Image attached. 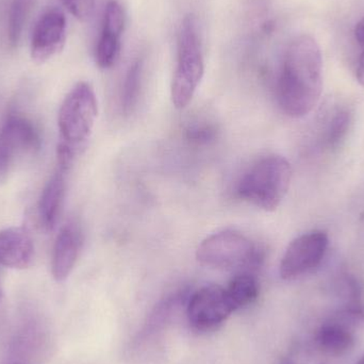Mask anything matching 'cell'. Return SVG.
Here are the masks:
<instances>
[{
  "instance_id": "obj_1",
  "label": "cell",
  "mask_w": 364,
  "mask_h": 364,
  "mask_svg": "<svg viewBox=\"0 0 364 364\" xmlns=\"http://www.w3.org/2000/svg\"><path fill=\"white\" fill-rule=\"evenodd\" d=\"M323 91V60L320 46L310 36L295 38L284 55L277 83L280 108L291 117L309 114Z\"/></svg>"
},
{
  "instance_id": "obj_2",
  "label": "cell",
  "mask_w": 364,
  "mask_h": 364,
  "mask_svg": "<svg viewBox=\"0 0 364 364\" xmlns=\"http://www.w3.org/2000/svg\"><path fill=\"white\" fill-rule=\"evenodd\" d=\"M292 168L286 158L269 155L261 158L240 179V198L264 211H275L286 197Z\"/></svg>"
},
{
  "instance_id": "obj_3",
  "label": "cell",
  "mask_w": 364,
  "mask_h": 364,
  "mask_svg": "<svg viewBox=\"0 0 364 364\" xmlns=\"http://www.w3.org/2000/svg\"><path fill=\"white\" fill-rule=\"evenodd\" d=\"M261 246L237 230L218 231L205 237L196 250V259L203 267L226 271L254 272L264 261Z\"/></svg>"
},
{
  "instance_id": "obj_4",
  "label": "cell",
  "mask_w": 364,
  "mask_h": 364,
  "mask_svg": "<svg viewBox=\"0 0 364 364\" xmlns=\"http://www.w3.org/2000/svg\"><path fill=\"white\" fill-rule=\"evenodd\" d=\"M205 73L200 40L194 15L182 21L178 36V57L172 82V102L175 108H186Z\"/></svg>"
},
{
  "instance_id": "obj_5",
  "label": "cell",
  "mask_w": 364,
  "mask_h": 364,
  "mask_svg": "<svg viewBox=\"0 0 364 364\" xmlns=\"http://www.w3.org/2000/svg\"><path fill=\"white\" fill-rule=\"evenodd\" d=\"M98 114L97 98L90 83L78 82L64 98L58 115L62 142L77 147L89 140Z\"/></svg>"
},
{
  "instance_id": "obj_6",
  "label": "cell",
  "mask_w": 364,
  "mask_h": 364,
  "mask_svg": "<svg viewBox=\"0 0 364 364\" xmlns=\"http://www.w3.org/2000/svg\"><path fill=\"white\" fill-rule=\"evenodd\" d=\"M328 244V235L321 230L310 231L293 240L280 262V277L296 279L316 269L324 259Z\"/></svg>"
},
{
  "instance_id": "obj_7",
  "label": "cell",
  "mask_w": 364,
  "mask_h": 364,
  "mask_svg": "<svg viewBox=\"0 0 364 364\" xmlns=\"http://www.w3.org/2000/svg\"><path fill=\"white\" fill-rule=\"evenodd\" d=\"M40 146L34 124L21 113H10L0 127V177L9 172L17 156L33 153Z\"/></svg>"
},
{
  "instance_id": "obj_8",
  "label": "cell",
  "mask_w": 364,
  "mask_h": 364,
  "mask_svg": "<svg viewBox=\"0 0 364 364\" xmlns=\"http://www.w3.org/2000/svg\"><path fill=\"white\" fill-rule=\"evenodd\" d=\"M233 311L226 289L216 284L203 287L188 301V321L197 331H208L216 328Z\"/></svg>"
},
{
  "instance_id": "obj_9",
  "label": "cell",
  "mask_w": 364,
  "mask_h": 364,
  "mask_svg": "<svg viewBox=\"0 0 364 364\" xmlns=\"http://www.w3.org/2000/svg\"><path fill=\"white\" fill-rule=\"evenodd\" d=\"M66 38V18L60 9L47 10L36 23L31 38V58L42 64L63 48Z\"/></svg>"
},
{
  "instance_id": "obj_10",
  "label": "cell",
  "mask_w": 364,
  "mask_h": 364,
  "mask_svg": "<svg viewBox=\"0 0 364 364\" xmlns=\"http://www.w3.org/2000/svg\"><path fill=\"white\" fill-rule=\"evenodd\" d=\"M125 26V16L121 4L115 0L107 4L104 28L96 48V63L100 68H112L121 49V36Z\"/></svg>"
},
{
  "instance_id": "obj_11",
  "label": "cell",
  "mask_w": 364,
  "mask_h": 364,
  "mask_svg": "<svg viewBox=\"0 0 364 364\" xmlns=\"http://www.w3.org/2000/svg\"><path fill=\"white\" fill-rule=\"evenodd\" d=\"M83 235L76 223L62 227L53 245L51 273L57 282H64L72 273L82 248Z\"/></svg>"
},
{
  "instance_id": "obj_12",
  "label": "cell",
  "mask_w": 364,
  "mask_h": 364,
  "mask_svg": "<svg viewBox=\"0 0 364 364\" xmlns=\"http://www.w3.org/2000/svg\"><path fill=\"white\" fill-rule=\"evenodd\" d=\"M34 244L27 229L10 227L0 231V265L23 269L31 265Z\"/></svg>"
},
{
  "instance_id": "obj_13",
  "label": "cell",
  "mask_w": 364,
  "mask_h": 364,
  "mask_svg": "<svg viewBox=\"0 0 364 364\" xmlns=\"http://www.w3.org/2000/svg\"><path fill=\"white\" fill-rule=\"evenodd\" d=\"M68 171L57 166V170L41 194L38 214L41 226L45 230H53L59 220L65 196L66 175Z\"/></svg>"
},
{
  "instance_id": "obj_14",
  "label": "cell",
  "mask_w": 364,
  "mask_h": 364,
  "mask_svg": "<svg viewBox=\"0 0 364 364\" xmlns=\"http://www.w3.org/2000/svg\"><path fill=\"white\" fill-rule=\"evenodd\" d=\"M316 342L326 354L341 356L352 350L355 340L350 327L341 322H331L318 329Z\"/></svg>"
},
{
  "instance_id": "obj_15",
  "label": "cell",
  "mask_w": 364,
  "mask_h": 364,
  "mask_svg": "<svg viewBox=\"0 0 364 364\" xmlns=\"http://www.w3.org/2000/svg\"><path fill=\"white\" fill-rule=\"evenodd\" d=\"M227 296L233 310L252 305L258 299L260 284L252 272L237 273L226 288Z\"/></svg>"
},
{
  "instance_id": "obj_16",
  "label": "cell",
  "mask_w": 364,
  "mask_h": 364,
  "mask_svg": "<svg viewBox=\"0 0 364 364\" xmlns=\"http://www.w3.org/2000/svg\"><path fill=\"white\" fill-rule=\"evenodd\" d=\"M36 0H12L9 12L8 36L12 46L17 45L23 33V26Z\"/></svg>"
},
{
  "instance_id": "obj_17",
  "label": "cell",
  "mask_w": 364,
  "mask_h": 364,
  "mask_svg": "<svg viewBox=\"0 0 364 364\" xmlns=\"http://www.w3.org/2000/svg\"><path fill=\"white\" fill-rule=\"evenodd\" d=\"M141 73H142V63L136 61L130 66L126 75L123 91H122V108L126 114L132 112L138 102L141 87Z\"/></svg>"
},
{
  "instance_id": "obj_18",
  "label": "cell",
  "mask_w": 364,
  "mask_h": 364,
  "mask_svg": "<svg viewBox=\"0 0 364 364\" xmlns=\"http://www.w3.org/2000/svg\"><path fill=\"white\" fill-rule=\"evenodd\" d=\"M216 128L208 123H196L186 129V138L195 144H208L216 138Z\"/></svg>"
},
{
  "instance_id": "obj_19",
  "label": "cell",
  "mask_w": 364,
  "mask_h": 364,
  "mask_svg": "<svg viewBox=\"0 0 364 364\" xmlns=\"http://www.w3.org/2000/svg\"><path fill=\"white\" fill-rule=\"evenodd\" d=\"M348 124H350V115L346 112L337 113L329 125L327 132V142L331 145H336L348 132Z\"/></svg>"
},
{
  "instance_id": "obj_20",
  "label": "cell",
  "mask_w": 364,
  "mask_h": 364,
  "mask_svg": "<svg viewBox=\"0 0 364 364\" xmlns=\"http://www.w3.org/2000/svg\"><path fill=\"white\" fill-rule=\"evenodd\" d=\"M63 6L70 11V14L74 15L80 21L91 17L93 13V0H61Z\"/></svg>"
},
{
  "instance_id": "obj_21",
  "label": "cell",
  "mask_w": 364,
  "mask_h": 364,
  "mask_svg": "<svg viewBox=\"0 0 364 364\" xmlns=\"http://www.w3.org/2000/svg\"><path fill=\"white\" fill-rule=\"evenodd\" d=\"M355 36L361 48L360 57H359L358 65H357L356 77L358 82L364 87V16L355 28Z\"/></svg>"
},
{
  "instance_id": "obj_22",
  "label": "cell",
  "mask_w": 364,
  "mask_h": 364,
  "mask_svg": "<svg viewBox=\"0 0 364 364\" xmlns=\"http://www.w3.org/2000/svg\"><path fill=\"white\" fill-rule=\"evenodd\" d=\"M280 364H296L294 361L291 360V359H284Z\"/></svg>"
},
{
  "instance_id": "obj_23",
  "label": "cell",
  "mask_w": 364,
  "mask_h": 364,
  "mask_svg": "<svg viewBox=\"0 0 364 364\" xmlns=\"http://www.w3.org/2000/svg\"><path fill=\"white\" fill-rule=\"evenodd\" d=\"M358 364H364V357L363 359H361L360 361H359V363Z\"/></svg>"
}]
</instances>
